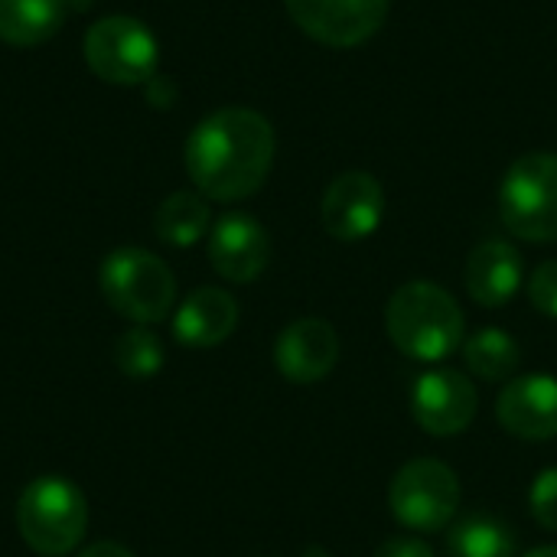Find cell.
<instances>
[{
    "label": "cell",
    "mask_w": 557,
    "mask_h": 557,
    "mask_svg": "<svg viewBox=\"0 0 557 557\" xmlns=\"http://www.w3.org/2000/svg\"><path fill=\"white\" fill-rule=\"evenodd\" d=\"M78 557H134L127 548H121L117 542H98L91 548H85Z\"/></svg>",
    "instance_id": "cell-24"
},
{
    "label": "cell",
    "mask_w": 557,
    "mask_h": 557,
    "mask_svg": "<svg viewBox=\"0 0 557 557\" xmlns=\"http://www.w3.org/2000/svg\"><path fill=\"white\" fill-rule=\"evenodd\" d=\"M385 326L395 349L414 362H444L463 346L467 333L460 304L434 281L398 287L385 307Z\"/></svg>",
    "instance_id": "cell-2"
},
{
    "label": "cell",
    "mask_w": 557,
    "mask_h": 557,
    "mask_svg": "<svg viewBox=\"0 0 557 557\" xmlns=\"http://www.w3.org/2000/svg\"><path fill=\"white\" fill-rule=\"evenodd\" d=\"M339 362V336L320 317L294 320L274 343V366L294 385L323 382Z\"/></svg>",
    "instance_id": "cell-11"
},
{
    "label": "cell",
    "mask_w": 557,
    "mask_h": 557,
    "mask_svg": "<svg viewBox=\"0 0 557 557\" xmlns=\"http://www.w3.org/2000/svg\"><path fill=\"white\" fill-rule=\"evenodd\" d=\"M476 385L454 369L421 372L411 385V414L431 437H457L476 418Z\"/></svg>",
    "instance_id": "cell-9"
},
{
    "label": "cell",
    "mask_w": 557,
    "mask_h": 557,
    "mask_svg": "<svg viewBox=\"0 0 557 557\" xmlns=\"http://www.w3.org/2000/svg\"><path fill=\"white\" fill-rule=\"evenodd\" d=\"M297 29L310 39L352 49L375 36L388 16V0H284Z\"/></svg>",
    "instance_id": "cell-8"
},
{
    "label": "cell",
    "mask_w": 557,
    "mask_h": 557,
    "mask_svg": "<svg viewBox=\"0 0 557 557\" xmlns=\"http://www.w3.org/2000/svg\"><path fill=\"white\" fill-rule=\"evenodd\" d=\"M183 160L193 186L206 199H248L274 166V127L251 108H222L193 127Z\"/></svg>",
    "instance_id": "cell-1"
},
{
    "label": "cell",
    "mask_w": 557,
    "mask_h": 557,
    "mask_svg": "<svg viewBox=\"0 0 557 557\" xmlns=\"http://www.w3.org/2000/svg\"><path fill=\"white\" fill-rule=\"evenodd\" d=\"M88 69L111 85H147L160 65L157 36L137 16H104L85 33Z\"/></svg>",
    "instance_id": "cell-7"
},
{
    "label": "cell",
    "mask_w": 557,
    "mask_h": 557,
    "mask_svg": "<svg viewBox=\"0 0 557 557\" xmlns=\"http://www.w3.org/2000/svg\"><path fill=\"white\" fill-rule=\"evenodd\" d=\"M209 261L219 277L232 284H251L271 261V238L258 219L228 212L209 232Z\"/></svg>",
    "instance_id": "cell-13"
},
{
    "label": "cell",
    "mask_w": 557,
    "mask_h": 557,
    "mask_svg": "<svg viewBox=\"0 0 557 557\" xmlns=\"http://www.w3.org/2000/svg\"><path fill=\"white\" fill-rule=\"evenodd\" d=\"M522 557H557L555 545H545V548H535V552H529V555Z\"/></svg>",
    "instance_id": "cell-25"
},
{
    "label": "cell",
    "mask_w": 557,
    "mask_h": 557,
    "mask_svg": "<svg viewBox=\"0 0 557 557\" xmlns=\"http://www.w3.org/2000/svg\"><path fill=\"white\" fill-rule=\"evenodd\" d=\"M101 297L124 320L147 326L170 317L176 300L173 271L144 248H117L98 268Z\"/></svg>",
    "instance_id": "cell-4"
},
{
    "label": "cell",
    "mask_w": 557,
    "mask_h": 557,
    "mask_svg": "<svg viewBox=\"0 0 557 557\" xmlns=\"http://www.w3.org/2000/svg\"><path fill=\"white\" fill-rule=\"evenodd\" d=\"M450 557H516V535L493 516H470L447 535Z\"/></svg>",
    "instance_id": "cell-19"
},
{
    "label": "cell",
    "mask_w": 557,
    "mask_h": 557,
    "mask_svg": "<svg viewBox=\"0 0 557 557\" xmlns=\"http://www.w3.org/2000/svg\"><path fill=\"white\" fill-rule=\"evenodd\" d=\"M529 512L545 532H557V467H545L529 486Z\"/></svg>",
    "instance_id": "cell-21"
},
{
    "label": "cell",
    "mask_w": 557,
    "mask_h": 557,
    "mask_svg": "<svg viewBox=\"0 0 557 557\" xmlns=\"http://www.w3.org/2000/svg\"><path fill=\"white\" fill-rule=\"evenodd\" d=\"M304 557H330V552H326V548H320V545H313V548H307V552H304Z\"/></svg>",
    "instance_id": "cell-26"
},
{
    "label": "cell",
    "mask_w": 557,
    "mask_h": 557,
    "mask_svg": "<svg viewBox=\"0 0 557 557\" xmlns=\"http://www.w3.org/2000/svg\"><path fill=\"white\" fill-rule=\"evenodd\" d=\"M114 362H117L121 375H127L134 382H147L163 369V343L153 330L131 326L117 336Z\"/></svg>",
    "instance_id": "cell-20"
},
{
    "label": "cell",
    "mask_w": 557,
    "mask_h": 557,
    "mask_svg": "<svg viewBox=\"0 0 557 557\" xmlns=\"http://www.w3.org/2000/svg\"><path fill=\"white\" fill-rule=\"evenodd\" d=\"M238 326V304L228 290L199 287L173 313V339L186 349H212Z\"/></svg>",
    "instance_id": "cell-14"
},
{
    "label": "cell",
    "mask_w": 557,
    "mask_h": 557,
    "mask_svg": "<svg viewBox=\"0 0 557 557\" xmlns=\"http://www.w3.org/2000/svg\"><path fill=\"white\" fill-rule=\"evenodd\" d=\"M388 509L395 522L411 532H444L460 509V480L441 460H411L388 486Z\"/></svg>",
    "instance_id": "cell-6"
},
{
    "label": "cell",
    "mask_w": 557,
    "mask_h": 557,
    "mask_svg": "<svg viewBox=\"0 0 557 557\" xmlns=\"http://www.w3.org/2000/svg\"><path fill=\"white\" fill-rule=\"evenodd\" d=\"M529 300L539 313L557 320V261H545L532 271L529 281Z\"/></svg>",
    "instance_id": "cell-22"
},
{
    "label": "cell",
    "mask_w": 557,
    "mask_h": 557,
    "mask_svg": "<svg viewBox=\"0 0 557 557\" xmlns=\"http://www.w3.org/2000/svg\"><path fill=\"white\" fill-rule=\"evenodd\" d=\"M69 16V0H0V39L16 49L49 42Z\"/></svg>",
    "instance_id": "cell-16"
},
{
    "label": "cell",
    "mask_w": 557,
    "mask_h": 557,
    "mask_svg": "<svg viewBox=\"0 0 557 557\" xmlns=\"http://www.w3.org/2000/svg\"><path fill=\"white\" fill-rule=\"evenodd\" d=\"M88 529L85 493L65 476H36L16 499V532L39 557L75 552Z\"/></svg>",
    "instance_id": "cell-3"
},
{
    "label": "cell",
    "mask_w": 557,
    "mask_h": 557,
    "mask_svg": "<svg viewBox=\"0 0 557 557\" xmlns=\"http://www.w3.org/2000/svg\"><path fill=\"white\" fill-rule=\"evenodd\" d=\"M525 281L522 255L509 242H483L467 261V290L480 307H506Z\"/></svg>",
    "instance_id": "cell-15"
},
{
    "label": "cell",
    "mask_w": 557,
    "mask_h": 557,
    "mask_svg": "<svg viewBox=\"0 0 557 557\" xmlns=\"http://www.w3.org/2000/svg\"><path fill=\"white\" fill-rule=\"evenodd\" d=\"M499 215L522 242H557V153H525L506 170Z\"/></svg>",
    "instance_id": "cell-5"
},
{
    "label": "cell",
    "mask_w": 557,
    "mask_h": 557,
    "mask_svg": "<svg viewBox=\"0 0 557 557\" xmlns=\"http://www.w3.org/2000/svg\"><path fill=\"white\" fill-rule=\"evenodd\" d=\"M463 359L470 375H476L480 382H509L519 372L522 349L512 333L486 326L463 343Z\"/></svg>",
    "instance_id": "cell-18"
},
{
    "label": "cell",
    "mask_w": 557,
    "mask_h": 557,
    "mask_svg": "<svg viewBox=\"0 0 557 557\" xmlns=\"http://www.w3.org/2000/svg\"><path fill=\"white\" fill-rule=\"evenodd\" d=\"M375 557H434V552L428 548V542L421 539H408V535H398V539H388Z\"/></svg>",
    "instance_id": "cell-23"
},
{
    "label": "cell",
    "mask_w": 557,
    "mask_h": 557,
    "mask_svg": "<svg viewBox=\"0 0 557 557\" xmlns=\"http://www.w3.org/2000/svg\"><path fill=\"white\" fill-rule=\"evenodd\" d=\"M385 215V193L382 183L366 173V170H349L339 173L320 202V219L323 228L336 242H362L372 232H379Z\"/></svg>",
    "instance_id": "cell-10"
},
{
    "label": "cell",
    "mask_w": 557,
    "mask_h": 557,
    "mask_svg": "<svg viewBox=\"0 0 557 557\" xmlns=\"http://www.w3.org/2000/svg\"><path fill=\"white\" fill-rule=\"evenodd\" d=\"M209 222H212V212H209L206 196L189 193V189L166 196L153 212V232L170 248H193L209 232Z\"/></svg>",
    "instance_id": "cell-17"
},
{
    "label": "cell",
    "mask_w": 557,
    "mask_h": 557,
    "mask_svg": "<svg viewBox=\"0 0 557 557\" xmlns=\"http://www.w3.org/2000/svg\"><path fill=\"white\" fill-rule=\"evenodd\" d=\"M499 424L522 441L557 437V379L548 372L516 375L496 398Z\"/></svg>",
    "instance_id": "cell-12"
}]
</instances>
